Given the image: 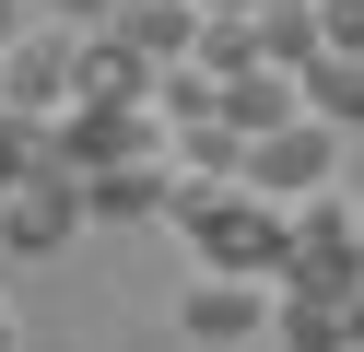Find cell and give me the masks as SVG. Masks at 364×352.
I'll return each mask as SVG.
<instances>
[{
    "mask_svg": "<svg viewBox=\"0 0 364 352\" xmlns=\"http://www.w3.org/2000/svg\"><path fill=\"white\" fill-rule=\"evenodd\" d=\"M176 235L200 247V270H235V282H282V258H294V211L282 200H259V188H235V176H176Z\"/></svg>",
    "mask_w": 364,
    "mask_h": 352,
    "instance_id": "1",
    "label": "cell"
},
{
    "mask_svg": "<svg viewBox=\"0 0 364 352\" xmlns=\"http://www.w3.org/2000/svg\"><path fill=\"white\" fill-rule=\"evenodd\" d=\"M59 176H106V164H165V117L153 94H82L71 117H48Z\"/></svg>",
    "mask_w": 364,
    "mask_h": 352,
    "instance_id": "2",
    "label": "cell"
},
{
    "mask_svg": "<svg viewBox=\"0 0 364 352\" xmlns=\"http://www.w3.org/2000/svg\"><path fill=\"white\" fill-rule=\"evenodd\" d=\"M0 106L12 117H71L82 106V36L71 23H12L0 36Z\"/></svg>",
    "mask_w": 364,
    "mask_h": 352,
    "instance_id": "3",
    "label": "cell"
},
{
    "mask_svg": "<svg viewBox=\"0 0 364 352\" xmlns=\"http://www.w3.org/2000/svg\"><path fill=\"white\" fill-rule=\"evenodd\" d=\"M341 176V129H329V117H282V129H270V141H247V188H259V200H317V188H329Z\"/></svg>",
    "mask_w": 364,
    "mask_h": 352,
    "instance_id": "4",
    "label": "cell"
},
{
    "mask_svg": "<svg viewBox=\"0 0 364 352\" xmlns=\"http://www.w3.org/2000/svg\"><path fill=\"white\" fill-rule=\"evenodd\" d=\"M82 235V176H24L0 188V258H59Z\"/></svg>",
    "mask_w": 364,
    "mask_h": 352,
    "instance_id": "5",
    "label": "cell"
},
{
    "mask_svg": "<svg viewBox=\"0 0 364 352\" xmlns=\"http://www.w3.org/2000/svg\"><path fill=\"white\" fill-rule=\"evenodd\" d=\"M176 329L188 341H270V282H235V270H188L176 282Z\"/></svg>",
    "mask_w": 364,
    "mask_h": 352,
    "instance_id": "6",
    "label": "cell"
},
{
    "mask_svg": "<svg viewBox=\"0 0 364 352\" xmlns=\"http://www.w3.org/2000/svg\"><path fill=\"white\" fill-rule=\"evenodd\" d=\"M282 352H364V294H270Z\"/></svg>",
    "mask_w": 364,
    "mask_h": 352,
    "instance_id": "7",
    "label": "cell"
},
{
    "mask_svg": "<svg viewBox=\"0 0 364 352\" xmlns=\"http://www.w3.org/2000/svg\"><path fill=\"white\" fill-rule=\"evenodd\" d=\"M106 36H118L141 70H176V59L200 47V0H118V12H106Z\"/></svg>",
    "mask_w": 364,
    "mask_h": 352,
    "instance_id": "8",
    "label": "cell"
},
{
    "mask_svg": "<svg viewBox=\"0 0 364 352\" xmlns=\"http://www.w3.org/2000/svg\"><path fill=\"white\" fill-rule=\"evenodd\" d=\"M165 200H176V164H106V176H82V223H153Z\"/></svg>",
    "mask_w": 364,
    "mask_h": 352,
    "instance_id": "9",
    "label": "cell"
},
{
    "mask_svg": "<svg viewBox=\"0 0 364 352\" xmlns=\"http://www.w3.org/2000/svg\"><path fill=\"white\" fill-rule=\"evenodd\" d=\"M282 117H306V94H294V70H270V59H247V70H223V129H247V141H270Z\"/></svg>",
    "mask_w": 364,
    "mask_h": 352,
    "instance_id": "10",
    "label": "cell"
},
{
    "mask_svg": "<svg viewBox=\"0 0 364 352\" xmlns=\"http://www.w3.org/2000/svg\"><path fill=\"white\" fill-rule=\"evenodd\" d=\"M294 94H306V117H329L341 141L364 129V59H341V47H317V59L294 70Z\"/></svg>",
    "mask_w": 364,
    "mask_h": 352,
    "instance_id": "11",
    "label": "cell"
},
{
    "mask_svg": "<svg viewBox=\"0 0 364 352\" xmlns=\"http://www.w3.org/2000/svg\"><path fill=\"white\" fill-rule=\"evenodd\" d=\"M165 164H176V176H235V188H247V129H223V117L165 129Z\"/></svg>",
    "mask_w": 364,
    "mask_h": 352,
    "instance_id": "12",
    "label": "cell"
},
{
    "mask_svg": "<svg viewBox=\"0 0 364 352\" xmlns=\"http://www.w3.org/2000/svg\"><path fill=\"white\" fill-rule=\"evenodd\" d=\"M317 47H329V36H317V0H259V59L270 70H306Z\"/></svg>",
    "mask_w": 364,
    "mask_h": 352,
    "instance_id": "13",
    "label": "cell"
},
{
    "mask_svg": "<svg viewBox=\"0 0 364 352\" xmlns=\"http://www.w3.org/2000/svg\"><path fill=\"white\" fill-rule=\"evenodd\" d=\"M24 176H59L48 117H12V106H0V188H24Z\"/></svg>",
    "mask_w": 364,
    "mask_h": 352,
    "instance_id": "14",
    "label": "cell"
},
{
    "mask_svg": "<svg viewBox=\"0 0 364 352\" xmlns=\"http://www.w3.org/2000/svg\"><path fill=\"white\" fill-rule=\"evenodd\" d=\"M317 36H329L341 59H364V0H317Z\"/></svg>",
    "mask_w": 364,
    "mask_h": 352,
    "instance_id": "15",
    "label": "cell"
},
{
    "mask_svg": "<svg viewBox=\"0 0 364 352\" xmlns=\"http://www.w3.org/2000/svg\"><path fill=\"white\" fill-rule=\"evenodd\" d=\"M24 12H36V23H71V36H95V23L118 12V0H24Z\"/></svg>",
    "mask_w": 364,
    "mask_h": 352,
    "instance_id": "16",
    "label": "cell"
},
{
    "mask_svg": "<svg viewBox=\"0 0 364 352\" xmlns=\"http://www.w3.org/2000/svg\"><path fill=\"white\" fill-rule=\"evenodd\" d=\"M0 352H24V317H12V305H0Z\"/></svg>",
    "mask_w": 364,
    "mask_h": 352,
    "instance_id": "17",
    "label": "cell"
},
{
    "mask_svg": "<svg viewBox=\"0 0 364 352\" xmlns=\"http://www.w3.org/2000/svg\"><path fill=\"white\" fill-rule=\"evenodd\" d=\"M200 12H259V0H200Z\"/></svg>",
    "mask_w": 364,
    "mask_h": 352,
    "instance_id": "18",
    "label": "cell"
},
{
    "mask_svg": "<svg viewBox=\"0 0 364 352\" xmlns=\"http://www.w3.org/2000/svg\"><path fill=\"white\" fill-rule=\"evenodd\" d=\"M12 23H24V0H0V36H12Z\"/></svg>",
    "mask_w": 364,
    "mask_h": 352,
    "instance_id": "19",
    "label": "cell"
}]
</instances>
